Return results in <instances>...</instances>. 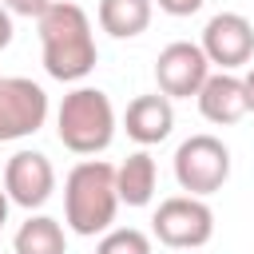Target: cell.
Listing matches in <instances>:
<instances>
[{
  "mask_svg": "<svg viewBox=\"0 0 254 254\" xmlns=\"http://www.w3.org/2000/svg\"><path fill=\"white\" fill-rule=\"evenodd\" d=\"M40 48H44V71L60 83H79L83 75H91L99 60L91 20L71 0H52L48 12L40 16Z\"/></svg>",
  "mask_w": 254,
  "mask_h": 254,
  "instance_id": "obj_1",
  "label": "cell"
},
{
  "mask_svg": "<svg viewBox=\"0 0 254 254\" xmlns=\"http://www.w3.org/2000/svg\"><path fill=\"white\" fill-rule=\"evenodd\" d=\"M8 44H12V12L0 4V52H4Z\"/></svg>",
  "mask_w": 254,
  "mask_h": 254,
  "instance_id": "obj_18",
  "label": "cell"
},
{
  "mask_svg": "<svg viewBox=\"0 0 254 254\" xmlns=\"http://www.w3.org/2000/svg\"><path fill=\"white\" fill-rule=\"evenodd\" d=\"M198 48L210 64H218V71H234L254 60V24L242 12H218L206 20Z\"/></svg>",
  "mask_w": 254,
  "mask_h": 254,
  "instance_id": "obj_7",
  "label": "cell"
},
{
  "mask_svg": "<svg viewBox=\"0 0 254 254\" xmlns=\"http://www.w3.org/2000/svg\"><path fill=\"white\" fill-rule=\"evenodd\" d=\"M95 254H151V238L135 226H115V230H103Z\"/></svg>",
  "mask_w": 254,
  "mask_h": 254,
  "instance_id": "obj_15",
  "label": "cell"
},
{
  "mask_svg": "<svg viewBox=\"0 0 254 254\" xmlns=\"http://www.w3.org/2000/svg\"><path fill=\"white\" fill-rule=\"evenodd\" d=\"M194 99H198L202 119L206 123H218V127H230V123H238V119L250 115L242 75H234V71H210Z\"/></svg>",
  "mask_w": 254,
  "mask_h": 254,
  "instance_id": "obj_10",
  "label": "cell"
},
{
  "mask_svg": "<svg viewBox=\"0 0 254 254\" xmlns=\"http://www.w3.org/2000/svg\"><path fill=\"white\" fill-rule=\"evenodd\" d=\"M56 135L75 155H99L115 139V107L99 87H75L56 111Z\"/></svg>",
  "mask_w": 254,
  "mask_h": 254,
  "instance_id": "obj_3",
  "label": "cell"
},
{
  "mask_svg": "<svg viewBox=\"0 0 254 254\" xmlns=\"http://www.w3.org/2000/svg\"><path fill=\"white\" fill-rule=\"evenodd\" d=\"M56 190V167L44 151H16L8 163H4V194L8 202L24 206V210H36L52 198Z\"/></svg>",
  "mask_w": 254,
  "mask_h": 254,
  "instance_id": "obj_9",
  "label": "cell"
},
{
  "mask_svg": "<svg viewBox=\"0 0 254 254\" xmlns=\"http://www.w3.org/2000/svg\"><path fill=\"white\" fill-rule=\"evenodd\" d=\"M175 179H179V187L187 194H198V198L222 190L226 179H230V151H226V143L214 139V135L183 139L179 151H175Z\"/></svg>",
  "mask_w": 254,
  "mask_h": 254,
  "instance_id": "obj_4",
  "label": "cell"
},
{
  "mask_svg": "<svg viewBox=\"0 0 254 254\" xmlns=\"http://www.w3.org/2000/svg\"><path fill=\"white\" fill-rule=\"evenodd\" d=\"M0 4H4L12 16H28V20L36 16V20H40V16L48 12V4H52V0H0Z\"/></svg>",
  "mask_w": 254,
  "mask_h": 254,
  "instance_id": "obj_16",
  "label": "cell"
},
{
  "mask_svg": "<svg viewBox=\"0 0 254 254\" xmlns=\"http://www.w3.org/2000/svg\"><path fill=\"white\" fill-rule=\"evenodd\" d=\"M242 87H246V107H250V115H254V67L242 75Z\"/></svg>",
  "mask_w": 254,
  "mask_h": 254,
  "instance_id": "obj_19",
  "label": "cell"
},
{
  "mask_svg": "<svg viewBox=\"0 0 254 254\" xmlns=\"http://www.w3.org/2000/svg\"><path fill=\"white\" fill-rule=\"evenodd\" d=\"M151 230L171 250H198L214 234V210L198 194H171V198L159 202Z\"/></svg>",
  "mask_w": 254,
  "mask_h": 254,
  "instance_id": "obj_5",
  "label": "cell"
},
{
  "mask_svg": "<svg viewBox=\"0 0 254 254\" xmlns=\"http://www.w3.org/2000/svg\"><path fill=\"white\" fill-rule=\"evenodd\" d=\"M155 0H99V28L115 40H135L147 32Z\"/></svg>",
  "mask_w": 254,
  "mask_h": 254,
  "instance_id": "obj_12",
  "label": "cell"
},
{
  "mask_svg": "<svg viewBox=\"0 0 254 254\" xmlns=\"http://www.w3.org/2000/svg\"><path fill=\"white\" fill-rule=\"evenodd\" d=\"M12 250H16V254H67V234H64L60 218H52V214H32V218L20 222V230L12 234Z\"/></svg>",
  "mask_w": 254,
  "mask_h": 254,
  "instance_id": "obj_14",
  "label": "cell"
},
{
  "mask_svg": "<svg viewBox=\"0 0 254 254\" xmlns=\"http://www.w3.org/2000/svg\"><path fill=\"white\" fill-rule=\"evenodd\" d=\"M8 206H12V202H8V194H4V190H0V226H4V222H8Z\"/></svg>",
  "mask_w": 254,
  "mask_h": 254,
  "instance_id": "obj_20",
  "label": "cell"
},
{
  "mask_svg": "<svg viewBox=\"0 0 254 254\" xmlns=\"http://www.w3.org/2000/svg\"><path fill=\"white\" fill-rule=\"evenodd\" d=\"M119 210V190H115V167L103 159H83L67 171L64 179V222L83 234L95 238L103 230H111Z\"/></svg>",
  "mask_w": 254,
  "mask_h": 254,
  "instance_id": "obj_2",
  "label": "cell"
},
{
  "mask_svg": "<svg viewBox=\"0 0 254 254\" xmlns=\"http://www.w3.org/2000/svg\"><path fill=\"white\" fill-rule=\"evenodd\" d=\"M48 119V91L24 75H0V143L28 139Z\"/></svg>",
  "mask_w": 254,
  "mask_h": 254,
  "instance_id": "obj_6",
  "label": "cell"
},
{
  "mask_svg": "<svg viewBox=\"0 0 254 254\" xmlns=\"http://www.w3.org/2000/svg\"><path fill=\"white\" fill-rule=\"evenodd\" d=\"M206 75H210V60L190 40L167 44L159 52V60H155V83H159V91L167 99H190V95H198V87L206 83Z\"/></svg>",
  "mask_w": 254,
  "mask_h": 254,
  "instance_id": "obj_8",
  "label": "cell"
},
{
  "mask_svg": "<svg viewBox=\"0 0 254 254\" xmlns=\"http://www.w3.org/2000/svg\"><path fill=\"white\" fill-rule=\"evenodd\" d=\"M171 127H175V107H171V99H167L163 91H155V95H135V99L127 103V111H123V131H127V139H135L139 147L163 143V139L171 135Z\"/></svg>",
  "mask_w": 254,
  "mask_h": 254,
  "instance_id": "obj_11",
  "label": "cell"
},
{
  "mask_svg": "<svg viewBox=\"0 0 254 254\" xmlns=\"http://www.w3.org/2000/svg\"><path fill=\"white\" fill-rule=\"evenodd\" d=\"M155 4H159L167 16H194L206 0H155Z\"/></svg>",
  "mask_w": 254,
  "mask_h": 254,
  "instance_id": "obj_17",
  "label": "cell"
},
{
  "mask_svg": "<svg viewBox=\"0 0 254 254\" xmlns=\"http://www.w3.org/2000/svg\"><path fill=\"white\" fill-rule=\"evenodd\" d=\"M155 159L147 151H135L127 155L119 167H115V190H119V202L127 206H147L155 198Z\"/></svg>",
  "mask_w": 254,
  "mask_h": 254,
  "instance_id": "obj_13",
  "label": "cell"
}]
</instances>
